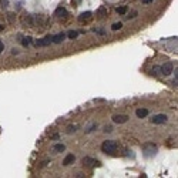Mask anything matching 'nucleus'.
I'll use <instances>...</instances> for the list:
<instances>
[{
    "mask_svg": "<svg viewBox=\"0 0 178 178\" xmlns=\"http://www.w3.org/2000/svg\"><path fill=\"white\" fill-rule=\"evenodd\" d=\"M144 4H148V3H152V0H142Z\"/></svg>",
    "mask_w": 178,
    "mask_h": 178,
    "instance_id": "nucleus-22",
    "label": "nucleus"
},
{
    "mask_svg": "<svg viewBox=\"0 0 178 178\" xmlns=\"http://www.w3.org/2000/svg\"><path fill=\"white\" fill-rule=\"evenodd\" d=\"M3 27H4V26H1V24H0V32H1V30H3Z\"/></svg>",
    "mask_w": 178,
    "mask_h": 178,
    "instance_id": "nucleus-24",
    "label": "nucleus"
},
{
    "mask_svg": "<svg viewBox=\"0 0 178 178\" xmlns=\"http://www.w3.org/2000/svg\"><path fill=\"white\" fill-rule=\"evenodd\" d=\"M30 43H32V37H24V38L22 40V44H23L24 47H26V46H29Z\"/></svg>",
    "mask_w": 178,
    "mask_h": 178,
    "instance_id": "nucleus-17",
    "label": "nucleus"
},
{
    "mask_svg": "<svg viewBox=\"0 0 178 178\" xmlns=\"http://www.w3.org/2000/svg\"><path fill=\"white\" fill-rule=\"evenodd\" d=\"M113 121L115 124H124V123L128 121V115H125V114H115V115H113Z\"/></svg>",
    "mask_w": 178,
    "mask_h": 178,
    "instance_id": "nucleus-5",
    "label": "nucleus"
},
{
    "mask_svg": "<svg viewBox=\"0 0 178 178\" xmlns=\"http://www.w3.org/2000/svg\"><path fill=\"white\" fill-rule=\"evenodd\" d=\"M160 71H161V69H160V67H154V69L151 70V74H154V76H158V74H160Z\"/></svg>",
    "mask_w": 178,
    "mask_h": 178,
    "instance_id": "nucleus-19",
    "label": "nucleus"
},
{
    "mask_svg": "<svg viewBox=\"0 0 178 178\" xmlns=\"http://www.w3.org/2000/svg\"><path fill=\"white\" fill-rule=\"evenodd\" d=\"M64 38H66V34H64V33H59V34H56V36H51V41L56 43V44L61 43Z\"/></svg>",
    "mask_w": 178,
    "mask_h": 178,
    "instance_id": "nucleus-8",
    "label": "nucleus"
},
{
    "mask_svg": "<svg viewBox=\"0 0 178 178\" xmlns=\"http://www.w3.org/2000/svg\"><path fill=\"white\" fill-rule=\"evenodd\" d=\"M83 164H86V165H98L100 162L98 161H96V160H93V158H90V157H86V158H83Z\"/></svg>",
    "mask_w": 178,
    "mask_h": 178,
    "instance_id": "nucleus-9",
    "label": "nucleus"
},
{
    "mask_svg": "<svg viewBox=\"0 0 178 178\" xmlns=\"http://www.w3.org/2000/svg\"><path fill=\"white\" fill-rule=\"evenodd\" d=\"M67 131H69V133H71V131H76V127H74V125H73V127H69V128H67Z\"/></svg>",
    "mask_w": 178,
    "mask_h": 178,
    "instance_id": "nucleus-21",
    "label": "nucleus"
},
{
    "mask_svg": "<svg viewBox=\"0 0 178 178\" xmlns=\"http://www.w3.org/2000/svg\"><path fill=\"white\" fill-rule=\"evenodd\" d=\"M97 16H98L100 19L106 17V16H107V9H106V7H100V9H98V11H97Z\"/></svg>",
    "mask_w": 178,
    "mask_h": 178,
    "instance_id": "nucleus-14",
    "label": "nucleus"
},
{
    "mask_svg": "<svg viewBox=\"0 0 178 178\" xmlns=\"http://www.w3.org/2000/svg\"><path fill=\"white\" fill-rule=\"evenodd\" d=\"M3 50V44H1V41H0V51Z\"/></svg>",
    "mask_w": 178,
    "mask_h": 178,
    "instance_id": "nucleus-23",
    "label": "nucleus"
},
{
    "mask_svg": "<svg viewBox=\"0 0 178 178\" xmlns=\"http://www.w3.org/2000/svg\"><path fill=\"white\" fill-rule=\"evenodd\" d=\"M101 150L106 154H113L117 150V142L113 141V140H107V141H104L101 144Z\"/></svg>",
    "mask_w": 178,
    "mask_h": 178,
    "instance_id": "nucleus-1",
    "label": "nucleus"
},
{
    "mask_svg": "<svg viewBox=\"0 0 178 178\" xmlns=\"http://www.w3.org/2000/svg\"><path fill=\"white\" fill-rule=\"evenodd\" d=\"M20 20H22V23H23L24 26L34 29V16H32V14H24V16L20 17Z\"/></svg>",
    "mask_w": 178,
    "mask_h": 178,
    "instance_id": "nucleus-2",
    "label": "nucleus"
},
{
    "mask_svg": "<svg viewBox=\"0 0 178 178\" xmlns=\"http://www.w3.org/2000/svg\"><path fill=\"white\" fill-rule=\"evenodd\" d=\"M127 10H128V9H127V6L117 7V13H118V14H125V13H127Z\"/></svg>",
    "mask_w": 178,
    "mask_h": 178,
    "instance_id": "nucleus-15",
    "label": "nucleus"
},
{
    "mask_svg": "<svg viewBox=\"0 0 178 178\" xmlns=\"http://www.w3.org/2000/svg\"><path fill=\"white\" fill-rule=\"evenodd\" d=\"M104 131H106V133H111V131H113V128H111L110 125H106V127H104Z\"/></svg>",
    "mask_w": 178,
    "mask_h": 178,
    "instance_id": "nucleus-20",
    "label": "nucleus"
},
{
    "mask_svg": "<svg viewBox=\"0 0 178 178\" xmlns=\"http://www.w3.org/2000/svg\"><path fill=\"white\" fill-rule=\"evenodd\" d=\"M77 36H78V33H77V32H74V30H70V32L67 33V37L71 38V40H73V38H77Z\"/></svg>",
    "mask_w": 178,
    "mask_h": 178,
    "instance_id": "nucleus-16",
    "label": "nucleus"
},
{
    "mask_svg": "<svg viewBox=\"0 0 178 178\" xmlns=\"http://www.w3.org/2000/svg\"><path fill=\"white\" fill-rule=\"evenodd\" d=\"M167 115L165 114H157V115H154L152 118H150V121L152 123V124H164V123H167Z\"/></svg>",
    "mask_w": 178,
    "mask_h": 178,
    "instance_id": "nucleus-3",
    "label": "nucleus"
},
{
    "mask_svg": "<svg viewBox=\"0 0 178 178\" xmlns=\"http://www.w3.org/2000/svg\"><path fill=\"white\" fill-rule=\"evenodd\" d=\"M161 69V74H164V76H170L171 73H173V70H174V66H173V63H165L162 67H160Z\"/></svg>",
    "mask_w": 178,
    "mask_h": 178,
    "instance_id": "nucleus-6",
    "label": "nucleus"
},
{
    "mask_svg": "<svg viewBox=\"0 0 178 178\" xmlns=\"http://www.w3.org/2000/svg\"><path fill=\"white\" fill-rule=\"evenodd\" d=\"M74 160H76V157H74L73 154H69V155L63 160V165H70V164L74 162Z\"/></svg>",
    "mask_w": 178,
    "mask_h": 178,
    "instance_id": "nucleus-11",
    "label": "nucleus"
},
{
    "mask_svg": "<svg viewBox=\"0 0 178 178\" xmlns=\"http://www.w3.org/2000/svg\"><path fill=\"white\" fill-rule=\"evenodd\" d=\"M93 19V13L91 11H84V13H81L80 16H78V22L80 23H87V22H90Z\"/></svg>",
    "mask_w": 178,
    "mask_h": 178,
    "instance_id": "nucleus-7",
    "label": "nucleus"
},
{
    "mask_svg": "<svg viewBox=\"0 0 178 178\" xmlns=\"http://www.w3.org/2000/svg\"><path fill=\"white\" fill-rule=\"evenodd\" d=\"M121 27H123V23H120V22H118V23H114V24L111 26V29H113L114 32H115V30H120Z\"/></svg>",
    "mask_w": 178,
    "mask_h": 178,
    "instance_id": "nucleus-18",
    "label": "nucleus"
},
{
    "mask_svg": "<svg viewBox=\"0 0 178 178\" xmlns=\"http://www.w3.org/2000/svg\"><path fill=\"white\" fill-rule=\"evenodd\" d=\"M136 115H137L138 118H144V117L148 115V110H147V108H138V110L136 111Z\"/></svg>",
    "mask_w": 178,
    "mask_h": 178,
    "instance_id": "nucleus-10",
    "label": "nucleus"
},
{
    "mask_svg": "<svg viewBox=\"0 0 178 178\" xmlns=\"http://www.w3.org/2000/svg\"><path fill=\"white\" fill-rule=\"evenodd\" d=\"M50 43H53V41H51V36H46V37H43V38H38V40L36 41V46H37V47H46V46H49Z\"/></svg>",
    "mask_w": 178,
    "mask_h": 178,
    "instance_id": "nucleus-4",
    "label": "nucleus"
},
{
    "mask_svg": "<svg viewBox=\"0 0 178 178\" xmlns=\"http://www.w3.org/2000/svg\"><path fill=\"white\" fill-rule=\"evenodd\" d=\"M54 16H59V17L67 16V10H66L64 7H59V9H56V11H54Z\"/></svg>",
    "mask_w": 178,
    "mask_h": 178,
    "instance_id": "nucleus-12",
    "label": "nucleus"
},
{
    "mask_svg": "<svg viewBox=\"0 0 178 178\" xmlns=\"http://www.w3.org/2000/svg\"><path fill=\"white\" fill-rule=\"evenodd\" d=\"M53 150H54L56 152H63V151L66 150V145H64V144H56V145L53 147Z\"/></svg>",
    "mask_w": 178,
    "mask_h": 178,
    "instance_id": "nucleus-13",
    "label": "nucleus"
}]
</instances>
